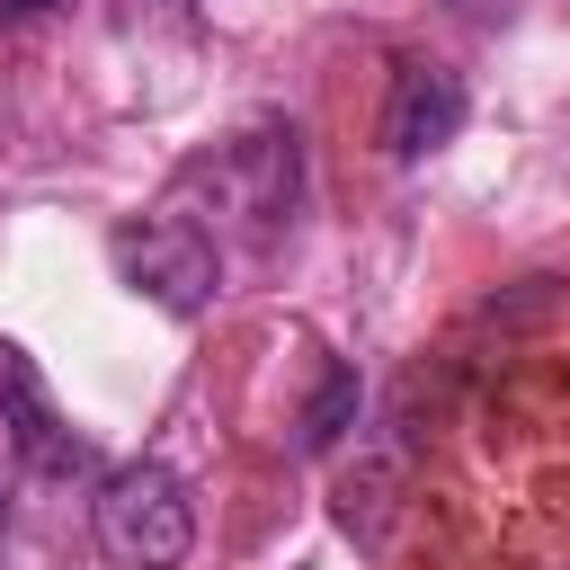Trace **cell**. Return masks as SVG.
<instances>
[{"label": "cell", "mask_w": 570, "mask_h": 570, "mask_svg": "<svg viewBox=\"0 0 570 570\" xmlns=\"http://www.w3.org/2000/svg\"><path fill=\"white\" fill-rule=\"evenodd\" d=\"M187 543H196V508L169 463H116L98 481V552L116 570H178Z\"/></svg>", "instance_id": "obj_1"}, {"label": "cell", "mask_w": 570, "mask_h": 570, "mask_svg": "<svg viewBox=\"0 0 570 570\" xmlns=\"http://www.w3.org/2000/svg\"><path fill=\"white\" fill-rule=\"evenodd\" d=\"M107 258H116V276H125L142 303H160L169 321H196V312L214 303V285H223V249H214L205 223L178 214V205H160V214H142V223H116Z\"/></svg>", "instance_id": "obj_2"}, {"label": "cell", "mask_w": 570, "mask_h": 570, "mask_svg": "<svg viewBox=\"0 0 570 570\" xmlns=\"http://www.w3.org/2000/svg\"><path fill=\"white\" fill-rule=\"evenodd\" d=\"M294 169H303V151H294V125H249V134H232L214 160H196L187 169V187H214V205L223 214H240L258 240L294 214Z\"/></svg>", "instance_id": "obj_3"}, {"label": "cell", "mask_w": 570, "mask_h": 570, "mask_svg": "<svg viewBox=\"0 0 570 570\" xmlns=\"http://www.w3.org/2000/svg\"><path fill=\"white\" fill-rule=\"evenodd\" d=\"M463 116H472L463 71H445V62H428V53L392 62V89H383V151H392V160L445 151V142L463 134Z\"/></svg>", "instance_id": "obj_4"}, {"label": "cell", "mask_w": 570, "mask_h": 570, "mask_svg": "<svg viewBox=\"0 0 570 570\" xmlns=\"http://www.w3.org/2000/svg\"><path fill=\"white\" fill-rule=\"evenodd\" d=\"M0 428H9V445H18L36 472H53V481L89 472V445L62 428V410H53L45 374H36V356H27L18 338H0Z\"/></svg>", "instance_id": "obj_5"}, {"label": "cell", "mask_w": 570, "mask_h": 570, "mask_svg": "<svg viewBox=\"0 0 570 570\" xmlns=\"http://www.w3.org/2000/svg\"><path fill=\"white\" fill-rule=\"evenodd\" d=\"M356 365H321V383H312V401H303V419H294V445L303 454H330L347 428H356Z\"/></svg>", "instance_id": "obj_6"}, {"label": "cell", "mask_w": 570, "mask_h": 570, "mask_svg": "<svg viewBox=\"0 0 570 570\" xmlns=\"http://www.w3.org/2000/svg\"><path fill=\"white\" fill-rule=\"evenodd\" d=\"M53 9H71V0H0V27H27V18H53Z\"/></svg>", "instance_id": "obj_7"}, {"label": "cell", "mask_w": 570, "mask_h": 570, "mask_svg": "<svg viewBox=\"0 0 570 570\" xmlns=\"http://www.w3.org/2000/svg\"><path fill=\"white\" fill-rule=\"evenodd\" d=\"M454 9H481V18H490V9H508V0H454Z\"/></svg>", "instance_id": "obj_8"}]
</instances>
